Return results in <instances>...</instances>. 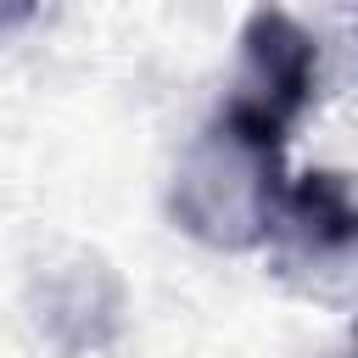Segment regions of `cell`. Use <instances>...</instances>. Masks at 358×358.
I'll return each mask as SVG.
<instances>
[{"mask_svg": "<svg viewBox=\"0 0 358 358\" xmlns=\"http://www.w3.org/2000/svg\"><path fill=\"white\" fill-rule=\"evenodd\" d=\"M319 90V39L291 11H252L241 28V78L229 106L291 129Z\"/></svg>", "mask_w": 358, "mask_h": 358, "instance_id": "cell-4", "label": "cell"}, {"mask_svg": "<svg viewBox=\"0 0 358 358\" xmlns=\"http://www.w3.org/2000/svg\"><path fill=\"white\" fill-rule=\"evenodd\" d=\"M285 196V129L224 101L213 123L185 145L168 190V213L213 252H252L268 241Z\"/></svg>", "mask_w": 358, "mask_h": 358, "instance_id": "cell-1", "label": "cell"}, {"mask_svg": "<svg viewBox=\"0 0 358 358\" xmlns=\"http://www.w3.org/2000/svg\"><path fill=\"white\" fill-rule=\"evenodd\" d=\"M28 313L56 352L84 358V352H101L123 336L129 291L101 252L62 246L28 274Z\"/></svg>", "mask_w": 358, "mask_h": 358, "instance_id": "cell-2", "label": "cell"}, {"mask_svg": "<svg viewBox=\"0 0 358 358\" xmlns=\"http://www.w3.org/2000/svg\"><path fill=\"white\" fill-rule=\"evenodd\" d=\"M352 235H358L352 185L336 168H319V173L291 179L285 196H280V207H274V224H268V241L280 246V268L285 274H302L313 291H324V280L330 285H347Z\"/></svg>", "mask_w": 358, "mask_h": 358, "instance_id": "cell-3", "label": "cell"}]
</instances>
